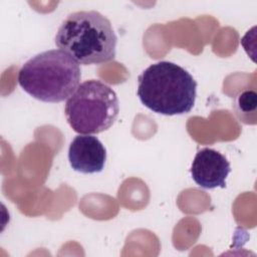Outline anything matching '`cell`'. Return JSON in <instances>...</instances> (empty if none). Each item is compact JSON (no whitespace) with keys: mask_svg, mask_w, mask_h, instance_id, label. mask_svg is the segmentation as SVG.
<instances>
[{"mask_svg":"<svg viewBox=\"0 0 257 257\" xmlns=\"http://www.w3.org/2000/svg\"><path fill=\"white\" fill-rule=\"evenodd\" d=\"M257 93L255 90L246 89L240 92L234 99L233 108L240 121L246 124L256 123Z\"/></svg>","mask_w":257,"mask_h":257,"instance_id":"7","label":"cell"},{"mask_svg":"<svg viewBox=\"0 0 257 257\" xmlns=\"http://www.w3.org/2000/svg\"><path fill=\"white\" fill-rule=\"evenodd\" d=\"M79 64L60 49L46 50L26 61L18 72V83L29 95L44 102H61L78 87Z\"/></svg>","mask_w":257,"mask_h":257,"instance_id":"3","label":"cell"},{"mask_svg":"<svg viewBox=\"0 0 257 257\" xmlns=\"http://www.w3.org/2000/svg\"><path fill=\"white\" fill-rule=\"evenodd\" d=\"M68 161L71 168L78 173H99L105 165L106 150L96 137L78 135L69 145Z\"/></svg>","mask_w":257,"mask_h":257,"instance_id":"6","label":"cell"},{"mask_svg":"<svg viewBox=\"0 0 257 257\" xmlns=\"http://www.w3.org/2000/svg\"><path fill=\"white\" fill-rule=\"evenodd\" d=\"M118 112L119 102L115 91L98 79L81 82L64 106L67 122L79 135L99 134L108 130Z\"/></svg>","mask_w":257,"mask_h":257,"instance_id":"4","label":"cell"},{"mask_svg":"<svg viewBox=\"0 0 257 257\" xmlns=\"http://www.w3.org/2000/svg\"><path fill=\"white\" fill-rule=\"evenodd\" d=\"M230 172V163L225 156L210 148L200 150L191 167V176L194 182L204 189L225 188Z\"/></svg>","mask_w":257,"mask_h":257,"instance_id":"5","label":"cell"},{"mask_svg":"<svg viewBox=\"0 0 257 257\" xmlns=\"http://www.w3.org/2000/svg\"><path fill=\"white\" fill-rule=\"evenodd\" d=\"M137 94L141 102L154 112L184 114L194 107L197 82L182 66L171 61H159L139 75Z\"/></svg>","mask_w":257,"mask_h":257,"instance_id":"2","label":"cell"},{"mask_svg":"<svg viewBox=\"0 0 257 257\" xmlns=\"http://www.w3.org/2000/svg\"><path fill=\"white\" fill-rule=\"evenodd\" d=\"M56 46L78 64L108 62L115 57L117 37L110 21L101 13L77 11L69 14L55 35Z\"/></svg>","mask_w":257,"mask_h":257,"instance_id":"1","label":"cell"}]
</instances>
